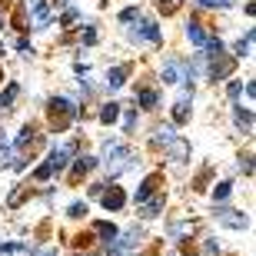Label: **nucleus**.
<instances>
[{
	"mask_svg": "<svg viewBox=\"0 0 256 256\" xmlns=\"http://www.w3.org/2000/svg\"><path fill=\"white\" fill-rule=\"evenodd\" d=\"M50 114V124H54V130H66V126L76 120V114H80V106L74 104V100H66V96H54L47 106Z\"/></svg>",
	"mask_w": 256,
	"mask_h": 256,
	"instance_id": "nucleus-1",
	"label": "nucleus"
},
{
	"mask_svg": "<svg viewBox=\"0 0 256 256\" xmlns=\"http://www.w3.org/2000/svg\"><path fill=\"white\" fill-rule=\"evenodd\" d=\"M74 150H76L74 143H66V146L54 150V153L47 156V170H50V173H64V170H66V163H70V156H74Z\"/></svg>",
	"mask_w": 256,
	"mask_h": 256,
	"instance_id": "nucleus-2",
	"label": "nucleus"
},
{
	"mask_svg": "<svg viewBox=\"0 0 256 256\" xmlns=\"http://www.w3.org/2000/svg\"><path fill=\"white\" fill-rule=\"evenodd\" d=\"M216 220L223 223V226H230V230H246L250 226V216L240 213V210H216Z\"/></svg>",
	"mask_w": 256,
	"mask_h": 256,
	"instance_id": "nucleus-3",
	"label": "nucleus"
},
{
	"mask_svg": "<svg viewBox=\"0 0 256 256\" xmlns=\"http://www.w3.org/2000/svg\"><path fill=\"white\" fill-rule=\"evenodd\" d=\"M133 40H150V44H160V27L153 24V20H140V27L130 30Z\"/></svg>",
	"mask_w": 256,
	"mask_h": 256,
	"instance_id": "nucleus-4",
	"label": "nucleus"
},
{
	"mask_svg": "<svg viewBox=\"0 0 256 256\" xmlns=\"http://www.w3.org/2000/svg\"><path fill=\"white\" fill-rule=\"evenodd\" d=\"M233 66H236V60L226 57V54H220V57L213 60V66H210V76H213V80H226V76L233 74Z\"/></svg>",
	"mask_w": 256,
	"mask_h": 256,
	"instance_id": "nucleus-5",
	"label": "nucleus"
},
{
	"mask_svg": "<svg viewBox=\"0 0 256 256\" xmlns=\"http://www.w3.org/2000/svg\"><path fill=\"white\" fill-rule=\"evenodd\" d=\"M136 240H140V230H130V233H124L120 240H114V243H110V256H124L130 246H136Z\"/></svg>",
	"mask_w": 256,
	"mask_h": 256,
	"instance_id": "nucleus-6",
	"label": "nucleus"
},
{
	"mask_svg": "<svg viewBox=\"0 0 256 256\" xmlns=\"http://www.w3.org/2000/svg\"><path fill=\"white\" fill-rule=\"evenodd\" d=\"M100 203H104L106 210H124L126 193L120 190V186H110V190H104V193H100Z\"/></svg>",
	"mask_w": 256,
	"mask_h": 256,
	"instance_id": "nucleus-7",
	"label": "nucleus"
},
{
	"mask_svg": "<svg viewBox=\"0 0 256 256\" xmlns=\"http://www.w3.org/2000/svg\"><path fill=\"white\" fill-rule=\"evenodd\" d=\"M163 203H166V200H163V193H153L150 200H143V203H140V216H143V220H153V216H160Z\"/></svg>",
	"mask_w": 256,
	"mask_h": 256,
	"instance_id": "nucleus-8",
	"label": "nucleus"
},
{
	"mask_svg": "<svg viewBox=\"0 0 256 256\" xmlns=\"http://www.w3.org/2000/svg\"><path fill=\"white\" fill-rule=\"evenodd\" d=\"M166 150H170V156L176 163H186V160H190V143L183 140V136H173V140L166 143Z\"/></svg>",
	"mask_w": 256,
	"mask_h": 256,
	"instance_id": "nucleus-9",
	"label": "nucleus"
},
{
	"mask_svg": "<svg viewBox=\"0 0 256 256\" xmlns=\"http://www.w3.org/2000/svg\"><path fill=\"white\" fill-rule=\"evenodd\" d=\"M126 76H130V66H126V64L114 66V70L106 74V86H110V90H116V86H124V84H126Z\"/></svg>",
	"mask_w": 256,
	"mask_h": 256,
	"instance_id": "nucleus-10",
	"label": "nucleus"
},
{
	"mask_svg": "<svg viewBox=\"0 0 256 256\" xmlns=\"http://www.w3.org/2000/svg\"><path fill=\"white\" fill-rule=\"evenodd\" d=\"M156 186H160V176L153 173V176H146V180L140 183V190H136V203H143V200H150L153 193H156Z\"/></svg>",
	"mask_w": 256,
	"mask_h": 256,
	"instance_id": "nucleus-11",
	"label": "nucleus"
},
{
	"mask_svg": "<svg viewBox=\"0 0 256 256\" xmlns=\"http://www.w3.org/2000/svg\"><path fill=\"white\" fill-rule=\"evenodd\" d=\"M186 37H190V44H196V47H203V44H206V30H203V24H196V20H190V24H186Z\"/></svg>",
	"mask_w": 256,
	"mask_h": 256,
	"instance_id": "nucleus-12",
	"label": "nucleus"
},
{
	"mask_svg": "<svg viewBox=\"0 0 256 256\" xmlns=\"http://www.w3.org/2000/svg\"><path fill=\"white\" fill-rule=\"evenodd\" d=\"M233 120H236V130L240 133H250V130H253V114H250V110H243V106H236V110H233Z\"/></svg>",
	"mask_w": 256,
	"mask_h": 256,
	"instance_id": "nucleus-13",
	"label": "nucleus"
},
{
	"mask_svg": "<svg viewBox=\"0 0 256 256\" xmlns=\"http://www.w3.org/2000/svg\"><path fill=\"white\" fill-rule=\"evenodd\" d=\"M173 120H176V124H186V120H190V96H180V100L173 104Z\"/></svg>",
	"mask_w": 256,
	"mask_h": 256,
	"instance_id": "nucleus-14",
	"label": "nucleus"
},
{
	"mask_svg": "<svg viewBox=\"0 0 256 256\" xmlns=\"http://www.w3.org/2000/svg\"><path fill=\"white\" fill-rule=\"evenodd\" d=\"M17 96H20V84H14V80H10V84H7V90L0 94V110H10Z\"/></svg>",
	"mask_w": 256,
	"mask_h": 256,
	"instance_id": "nucleus-15",
	"label": "nucleus"
},
{
	"mask_svg": "<svg viewBox=\"0 0 256 256\" xmlns=\"http://www.w3.org/2000/svg\"><path fill=\"white\" fill-rule=\"evenodd\" d=\"M94 233H96V236H104L106 243H114V240L120 236V233H116V226H114V223H106V220H100V223H94Z\"/></svg>",
	"mask_w": 256,
	"mask_h": 256,
	"instance_id": "nucleus-16",
	"label": "nucleus"
},
{
	"mask_svg": "<svg viewBox=\"0 0 256 256\" xmlns=\"http://www.w3.org/2000/svg\"><path fill=\"white\" fill-rule=\"evenodd\" d=\"M183 76V64H176V60H170V64L163 66V84H176Z\"/></svg>",
	"mask_w": 256,
	"mask_h": 256,
	"instance_id": "nucleus-17",
	"label": "nucleus"
},
{
	"mask_svg": "<svg viewBox=\"0 0 256 256\" xmlns=\"http://www.w3.org/2000/svg\"><path fill=\"white\" fill-rule=\"evenodd\" d=\"M34 140H37V130L27 124L24 130L17 133V150H27V146H34Z\"/></svg>",
	"mask_w": 256,
	"mask_h": 256,
	"instance_id": "nucleus-18",
	"label": "nucleus"
},
{
	"mask_svg": "<svg viewBox=\"0 0 256 256\" xmlns=\"http://www.w3.org/2000/svg\"><path fill=\"white\" fill-rule=\"evenodd\" d=\"M96 166V160L94 156H76V163H74V180H80L84 173H90Z\"/></svg>",
	"mask_w": 256,
	"mask_h": 256,
	"instance_id": "nucleus-19",
	"label": "nucleus"
},
{
	"mask_svg": "<svg viewBox=\"0 0 256 256\" xmlns=\"http://www.w3.org/2000/svg\"><path fill=\"white\" fill-rule=\"evenodd\" d=\"M116 116H120V104H104V110H100V120H104V124H114Z\"/></svg>",
	"mask_w": 256,
	"mask_h": 256,
	"instance_id": "nucleus-20",
	"label": "nucleus"
},
{
	"mask_svg": "<svg viewBox=\"0 0 256 256\" xmlns=\"http://www.w3.org/2000/svg\"><path fill=\"white\" fill-rule=\"evenodd\" d=\"M173 136H176V133H173V126H156V133H153V143H163V146H166Z\"/></svg>",
	"mask_w": 256,
	"mask_h": 256,
	"instance_id": "nucleus-21",
	"label": "nucleus"
},
{
	"mask_svg": "<svg viewBox=\"0 0 256 256\" xmlns=\"http://www.w3.org/2000/svg\"><path fill=\"white\" fill-rule=\"evenodd\" d=\"M203 50H206V57H210V60H216L220 54H223V44H220L216 37H210L206 44H203Z\"/></svg>",
	"mask_w": 256,
	"mask_h": 256,
	"instance_id": "nucleus-22",
	"label": "nucleus"
},
{
	"mask_svg": "<svg viewBox=\"0 0 256 256\" xmlns=\"http://www.w3.org/2000/svg\"><path fill=\"white\" fill-rule=\"evenodd\" d=\"M250 50H253V30H250L246 37L236 44V57H250Z\"/></svg>",
	"mask_w": 256,
	"mask_h": 256,
	"instance_id": "nucleus-23",
	"label": "nucleus"
},
{
	"mask_svg": "<svg viewBox=\"0 0 256 256\" xmlns=\"http://www.w3.org/2000/svg\"><path fill=\"white\" fill-rule=\"evenodd\" d=\"M230 190H233L230 183H216V186H213V200H216V203H223V200L230 196Z\"/></svg>",
	"mask_w": 256,
	"mask_h": 256,
	"instance_id": "nucleus-24",
	"label": "nucleus"
},
{
	"mask_svg": "<svg viewBox=\"0 0 256 256\" xmlns=\"http://www.w3.org/2000/svg\"><path fill=\"white\" fill-rule=\"evenodd\" d=\"M140 104L146 106V110H150V106H156V90H143V94H140Z\"/></svg>",
	"mask_w": 256,
	"mask_h": 256,
	"instance_id": "nucleus-25",
	"label": "nucleus"
},
{
	"mask_svg": "<svg viewBox=\"0 0 256 256\" xmlns=\"http://www.w3.org/2000/svg\"><path fill=\"white\" fill-rule=\"evenodd\" d=\"M186 233H193V223H176V226H170V236H186Z\"/></svg>",
	"mask_w": 256,
	"mask_h": 256,
	"instance_id": "nucleus-26",
	"label": "nucleus"
},
{
	"mask_svg": "<svg viewBox=\"0 0 256 256\" xmlns=\"http://www.w3.org/2000/svg\"><path fill=\"white\" fill-rule=\"evenodd\" d=\"M24 196H27V190H24V186H20V190H14V193H10V200H7V206H20V203H24Z\"/></svg>",
	"mask_w": 256,
	"mask_h": 256,
	"instance_id": "nucleus-27",
	"label": "nucleus"
},
{
	"mask_svg": "<svg viewBox=\"0 0 256 256\" xmlns=\"http://www.w3.org/2000/svg\"><path fill=\"white\" fill-rule=\"evenodd\" d=\"M76 20H80V14H76V10L70 7V10H64V17H60V24H64V27H70V24H76Z\"/></svg>",
	"mask_w": 256,
	"mask_h": 256,
	"instance_id": "nucleus-28",
	"label": "nucleus"
},
{
	"mask_svg": "<svg viewBox=\"0 0 256 256\" xmlns=\"http://www.w3.org/2000/svg\"><path fill=\"white\" fill-rule=\"evenodd\" d=\"M180 4H183V0H160V10H163V14H173Z\"/></svg>",
	"mask_w": 256,
	"mask_h": 256,
	"instance_id": "nucleus-29",
	"label": "nucleus"
},
{
	"mask_svg": "<svg viewBox=\"0 0 256 256\" xmlns=\"http://www.w3.org/2000/svg\"><path fill=\"white\" fill-rule=\"evenodd\" d=\"M200 7H230L233 0H196Z\"/></svg>",
	"mask_w": 256,
	"mask_h": 256,
	"instance_id": "nucleus-30",
	"label": "nucleus"
},
{
	"mask_svg": "<svg viewBox=\"0 0 256 256\" xmlns=\"http://www.w3.org/2000/svg\"><path fill=\"white\" fill-rule=\"evenodd\" d=\"M136 17H140V10H136V7H126L124 14H120V20H124V24H130V20H136Z\"/></svg>",
	"mask_w": 256,
	"mask_h": 256,
	"instance_id": "nucleus-31",
	"label": "nucleus"
},
{
	"mask_svg": "<svg viewBox=\"0 0 256 256\" xmlns=\"http://www.w3.org/2000/svg\"><path fill=\"white\" fill-rule=\"evenodd\" d=\"M133 126H136V114L130 110V114L124 116V130H126V133H133Z\"/></svg>",
	"mask_w": 256,
	"mask_h": 256,
	"instance_id": "nucleus-32",
	"label": "nucleus"
},
{
	"mask_svg": "<svg viewBox=\"0 0 256 256\" xmlns=\"http://www.w3.org/2000/svg\"><path fill=\"white\" fill-rule=\"evenodd\" d=\"M84 44H86V47H90V44H96V30H94V27L84 30Z\"/></svg>",
	"mask_w": 256,
	"mask_h": 256,
	"instance_id": "nucleus-33",
	"label": "nucleus"
},
{
	"mask_svg": "<svg viewBox=\"0 0 256 256\" xmlns=\"http://www.w3.org/2000/svg\"><path fill=\"white\" fill-rule=\"evenodd\" d=\"M86 213V203H74V206H70V216H84Z\"/></svg>",
	"mask_w": 256,
	"mask_h": 256,
	"instance_id": "nucleus-34",
	"label": "nucleus"
},
{
	"mask_svg": "<svg viewBox=\"0 0 256 256\" xmlns=\"http://www.w3.org/2000/svg\"><path fill=\"white\" fill-rule=\"evenodd\" d=\"M14 24H17V27H20V30H24V24H27V17H24V7H20V10H17V14H14Z\"/></svg>",
	"mask_w": 256,
	"mask_h": 256,
	"instance_id": "nucleus-35",
	"label": "nucleus"
},
{
	"mask_svg": "<svg viewBox=\"0 0 256 256\" xmlns=\"http://www.w3.org/2000/svg\"><path fill=\"white\" fill-rule=\"evenodd\" d=\"M47 7H50V14H54V10H64V7H66V0H50Z\"/></svg>",
	"mask_w": 256,
	"mask_h": 256,
	"instance_id": "nucleus-36",
	"label": "nucleus"
},
{
	"mask_svg": "<svg viewBox=\"0 0 256 256\" xmlns=\"http://www.w3.org/2000/svg\"><path fill=\"white\" fill-rule=\"evenodd\" d=\"M240 90H243V86H240L236 80H233V84H230V96H233V100H236V96H240Z\"/></svg>",
	"mask_w": 256,
	"mask_h": 256,
	"instance_id": "nucleus-37",
	"label": "nucleus"
},
{
	"mask_svg": "<svg viewBox=\"0 0 256 256\" xmlns=\"http://www.w3.org/2000/svg\"><path fill=\"white\" fill-rule=\"evenodd\" d=\"M240 170H243V173H253V163H250V156H246V160H240Z\"/></svg>",
	"mask_w": 256,
	"mask_h": 256,
	"instance_id": "nucleus-38",
	"label": "nucleus"
},
{
	"mask_svg": "<svg viewBox=\"0 0 256 256\" xmlns=\"http://www.w3.org/2000/svg\"><path fill=\"white\" fill-rule=\"evenodd\" d=\"M0 30H4V14H0Z\"/></svg>",
	"mask_w": 256,
	"mask_h": 256,
	"instance_id": "nucleus-39",
	"label": "nucleus"
},
{
	"mask_svg": "<svg viewBox=\"0 0 256 256\" xmlns=\"http://www.w3.org/2000/svg\"><path fill=\"white\" fill-rule=\"evenodd\" d=\"M0 143H4V130H0Z\"/></svg>",
	"mask_w": 256,
	"mask_h": 256,
	"instance_id": "nucleus-40",
	"label": "nucleus"
},
{
	"mask_svg": "<svg viewBox=\"0 0 256 256\" xmlns=\"http://www.w3.org/2000/svg\"><path fill=\"white\" fill-rule=\"evenodd\" d=\"M0 80H4V70H0Z\"/></svg>",
	"mask_w": 256,
	"mask_h": 256,
	"instance_id": "nucleus-41",
	"label": "nucleus"
},
{
	"mask_svg": "<svg viewBox=\"0 0 256 256\" xmlns=\"http://www.w3.org/2000/svg\"><path fill=\"white\" fill-rule=\"evenodd\" d=\"M0 54H4V47H0Z\"/></svg>",
	"mask_w": 256,
	"mask_h": 256,
	"instance_id": "nucleus-42",
	"label": "nucleus"
}]
</instances>
